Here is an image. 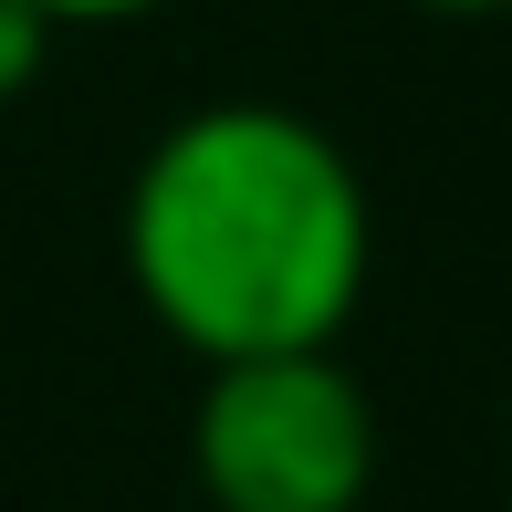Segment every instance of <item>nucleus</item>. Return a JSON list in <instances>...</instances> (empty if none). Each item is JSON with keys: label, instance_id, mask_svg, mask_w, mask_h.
<instances>
[{"label": "nucleus", "instance_id": "7ed1b4c3", "mask_svg": "<svg viewBox=\"0 0 512 512\" xmlns=\"http://www.w3.org/2000/svg\"><path fill=\"white\" fill-rule=\"evenodd\" d=\"M42 53H53V21L21 11V0H0V105H11L21 84L42 74Z\"/></svg>", "mask_w": 512, "mask_h": 512}, {"label": "nucleus", "instance_id": "20e7f679", "mask_svg": "<svg viewBox=\"0 0 512 512\" xmlns=\"http://www.w3.org/2000/svg\"><path fill=\"white\" fill-rule=\"evenodd\" d=\"M21 11H42L63 32V21H136V11H168V0H21Z\"/></svg>", "mask_w": 512, "mask_h": 512}, {"label": "nucleus", "instance_id": "f257e3e1", "mask_svg": "<svg viewBox=\"0 0 512 512\" xmlns=\"http://www.w3.org/2000/svg\"><path fill=\"white\" fill-rule=\"evenodd\" d=\"M126 272L209 366L335 345L366 293L356 157L314 115L251 95L178 115L126 189Z\"/></svg>", "mask_w": 512, "mask_h": 512}, {"label": "nucleus", "instance_id": "39448f33", "mask_svg": "<svg viewBox=\"0 0 512 512\" xmlns=\"http://www.w3.org/2000/svg\"><path fill=\"white\" fill-rule=\"evenodd\" d=\"M408 11H439V21H492V11H512V0H408Z\"/></svg>", "mask_w": 512, "mask_h": 512}, {"label": "nucleus", "instance_id": "f03ea898", "mask_svg": "<svg viewBox=\"0 0 512 512\" xmlns=\"http://www.w3.org/2000/svg\"><path fill=\"white\" fill-rule=\"evenodd\" d=\"M189 450L220 512H356L377 471V408L324 345L241 356L209 366Z\"/></svg>", "mask_w": 512, "mask_h": 512}]
</instances>
